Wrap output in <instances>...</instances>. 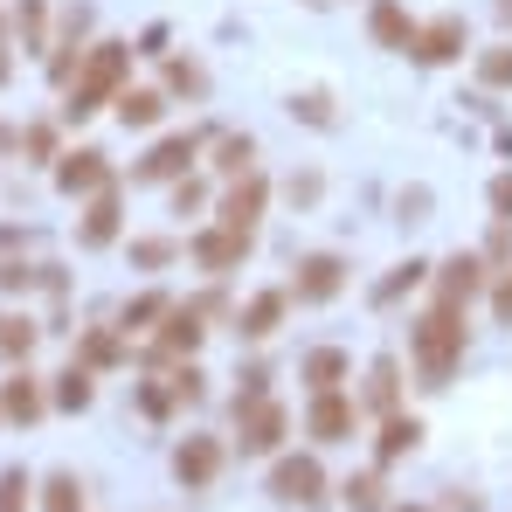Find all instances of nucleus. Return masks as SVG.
Wrapping results in <instances>:
<instances>
[{
	"label": "nucleus",
	"mask_w": 512,
	"mask_h": 512,
	"mask_svg": "<svg viewBox=\"0 0 512 512\" xmlns=\"http://www.w3.org/2000/svg\"><path fill=\"white\" fill-rule=\"evenodd\" d=\"M167 90L173 97H201V90H208V70H201L194 56H167Z\"/></svg>",
	"instance_id": "c756f323"
},
{
	"label": "nucleus",
	"mask_w": 512,
	"mask_h": 512,
	"mask_svg": "<svg viewBox=\"0 0 512 512\" xmlns=\"http://www.w3.org/2000/svg\"><path fill=\"white\" fill-rule=\"evenodd\" d=\"M77 360L104 374V367H125L132 353H125V333H118V326H90L84 340H77Z\"/></svg>",
	"instance_id": "5701e85b"
},
{
	"label": "nucleus",
	"mask_w": 512,
	"mask_h": 512,
	"mask_svg": "<svg viewBox=\"0 0 512 512\" xmlns=\"http://www.w3.org/2000/svg\"><path fill=\"white\" fill-rule=\"evenodd\" d=\"M291 118H305V125H319V132H326L340 111H333V97H326V90H305V97H291Z\"/></svg>",
	"instance_id": "72a5a7b5"
},
{
	"label": "nucleus",
	"mask_w": 512,
	"mask_h": 512,
	"mask_svg": "<svg viewBox=\"0 0 512 512\" xmlns=\"http://www.w3.org/2000/svg\"><path fill=\"white\" fill-rule=\"evenodd\" d=\"M284 436H291V409L270 402V388H256V395L243 388V395H236V450H243V457H270Z\"/></svg>",
	"instance_id": "7ed1b4c3"
},
{
	"label": "nucleus",
	"mask_w": 512,
	"mask_h": 512,
	"mask_svg": "<svg viewBox=\"0 0 512 512\" xmlns=\"http://www.w3.org/2000/svg\"><path fill=\"white\" fill-rule=\"evenodd\" d=\"M28 277H35L28 263H0V291H28Z\"/></svg>",
	"instance_id": "a18cd8bd"
},
{
	"label": "nucleus",
	"mask_w": 512,
	"mask_h": 512,
	"mask_svg": "<svg viewBox=\"0 0 512 512\" xmlns=\"http://www.w3.org/2000/svg\"><path fill=\"white\" fill-rule=\"evenodd\" d=\"M42 14H49L42 0H14V28H21V42H28V49H42Z\"/></svg>",
	"instance_id": "e433bc0d"
},
{
	"label": "nucleus",
	"mask_w": 512,
	"mask_h": 512,
	"mask_svg": "<svg viewBox=\"0 0 512 512\" xmlns=\"http://www.w3.org/2000/svg\"><path fill=\"white\" fill-rule=\"evenodd\" d=\"M0 423H7V416H0Z\"/></svg>",
	"instance_id": "864d4df0"
},
{
	"label": "nucleus",
	"mask_w": 512,
	"mask_h": 512,
	"mask_svg": "<svg viewBox=\"0 0 512 512\" xmlns=\"http://www.w3.org/2000/svg\"><path fill=\"white\" fill-rule=\"evenodd\" d=\"M270 499L319 512L326 499H333V478H326V464H319V457H277V471H270Z\"/></svg>",
	"instance_id": "20e7f679"
},
{
	"label": "nucleus",
	"mask_w": 512,
	"mask_h": 512,
	"mask_svg": "<svg viewBox=\"0 0 512 512\" xmlns=\"http://www.w3.org/2000/svg\"><path fill=\"white\" fill-rule=\"evenodd\" d=\"M506 256H512V222H499L492 243H485V263H506Z\"/></svg>",
	"instance_id": "c03bdc74"
},
{
	"label": "nucleus",
	"mask_w": 512,
	"mask_h": 512,
	"mask_svg": "<svg viewBox=\"0 0 512 512\" xmlns=\"http://www.w3.org/2000/svg\"><path fill=\"white\" fill-rule=\"evenodd\" d=\"M201 305H173L167 319H160V346H153V367H173V360H194V346H201Z\"/></svg>",
	"instance_id": "9b49d317"
},
{
	"label": "nucleus",
	"mask_w": 512,
	"mask_h": 512,
	"mask_svg": "<svg viewBox=\"0 0 512 512\" xmlns=\"http://www.w3.org/2000/svg\"><path fill=\"white\" fill-rule=\"evenodd\" d=\"M416 443H423V423L395 409V416H381V436H374V464H402Z\"/></svg>",
	"instance_id": "aec40b11"
},
{
	"label": "nucleus",
	"mask_w": 512,
	"mask_h": 512,
	"mask_svg": "<svg viewBox=\"0 0 512 512\" xmlns=\"http://www.w3.org/2000/svg\"><path fill=\"white\" fill-rule=\"evenodd\" d=\"M499 21H506V28H512V0H499Z\"/></svg>",
	"instance_id": "8fccbe9b"
},
{
	"label": "nucleus",
	"mask_w": 512,
	"mask_h": 512,
	"mask_svg": "<svg viewBox=\"0 0 512 512\" xmlns=\"http://www.w3.org/2000/svg\"><path fill=\"white\" fill-rule=\"evenodd\" d=\"M471 49V28H464V14H436L416 28V42H409V56L423 63V70H443V63H457Z\"/></svg>",
	"instance_id": "39448f33"
},
{
	"label": "nucleus",
	"mask_w": 512,
	"mask_h": 512,
	"mask_svg": "<svg viewBox=\"0 0 512 512\" xmlns=\"http://www.w3.org/2000/svg\"><path fill=\"white\" fill-rule=\"evenodd\" d=\"M492 319H499V326H512V270L499 277V291H492Z\"/></svg>",
	"instance_id": "37998d69"
},
{
	"label": "nucleus",
	"mask_w": 512,
	"mask_h": 512,
	"mask_svg": "<svg viewBox=\"0 0 512 512\" xmlns=\"http://www.w3.org/2000/svg\"><path fill=\"white\" fill-rule=\"evenodd\" d=\"M111 111H118V125H125V132H153V125L167 118V90H118V104H111Z\"/></svg>",
	"instance_id": "412c9836"
},
{
	"label": "nucleus",
	"mask_w": 512,
	"mask_h": 512,
	"mask_svg": "<svg viewBox=\"0 0 512 512\" xmlns=\"http://www.w3.org/2000/svg\"><path fill=\"white\" fill-rule=\"evenodd\" d=\"M201 201H208V187H201L194 173H180V180H173V215H194Z\"/></svg>",
	"instance_id": "ea45409f"
},
{
	"label": "nucleus",
	"mask_w": 512,
	"mask_h": 512,
	"mask_svg": "<svg viewBox=\"0 0 512 512\" xmlns=\"http://www.w3.org/2000/svg\"><path fill=\"white\" fill-rule=\"evenodd\" d=\"M485 201H492V222H512V173H499V180L485 187Z\"/></svg>",
	"instance_id": "79ce46f5"
},
{
	"label": "nucleus",
	"mask_w": 512,
	"mask_h": 512,
	"mask_svg": "<svg viewBox=\"0 0 512 512\" xmlns=\"http://www.w3.org/2000/svg\"><path fill=\"white\" fill-rule=\"evenodd\" d=\"M478 84L485 90H512V42H499V49L478 56Z\"/></svg>",
	"instance_id": "2f4dec72"
},
{
	"label": "nucleus",
	"mask_w": 512,
	"mask_h": 512,
	"mask_svg": "<svg viewBox=\"0 0 512 512\" xmlns=\"http://www.w3.org/2000/svg\"><path fill=\"white\" fill-rule=\"evenodd\" d=\"M42 409H49L42 381H35L28 367H14V374L0 381V416H7V423H42Z\"/></svg>",
	"instance_id": "4468645a"
},
{
	"label": "nucleus",
	"mask_w": 512,
	"mask_h": 512,
	"mask_svg": "<svg viewBox=\"0 0 512 512\" xmlns=\"http://www.w3.org/2000/svg\"><path fill=\"white\" fill-rule=\"evenodd\" d=\"M250 243H256V236H236V229H222V222H215V229H201V236L187 243V256H194L208 277H229V270H243Z\"/></svg>",
	"instance_id": "9d476101"
},
{
	"label": "nucleus",
	"mask_w": 512,
	"mask_h": 512,
	"mask_svg": "<svg viewBox=\"0 0 512 512\" xmlns=\"http://www.w3.org/2000/svg\"><path fill=\"white\" fill-rule=\"evenodd\" d=\"M173 395H180V409H194V402H201V395H208V374H201V367H194V360H187V367H180V360H173Z\"/></svg>",
	"instance_id": "f704fd0d"
},
{
	"label": "nucleus",
	"mask_w": 512,
	"mask_h": 512,
	"mask_svg": "<svg viewBox=\"0 0 512 512\" xmlns=\"http://www.w3.org/2000/svg\"><path fill=\"white\" fill-rule=\"evenodd\" d=\"M409 353H416L423 388H450V374L464 360V312L457 305H429L416 319V333H409Z\"/></svg>",
	"instance_id": "f257e3e1"
},
{
	"label": "nucleus",
	"mask_w": 512,
	"mask_h": 512,
	"mask_svg": "<svg viewBox=\"0 0 512 512\" xmlns=\"http://www.w3.org/2000/svg\"><path fill=\"white\" fill-rule=\"evenodd\" d=\"M360 423V402L346 395V388H326V395H312V409H305V436L312 443H346Z\"/></svg>",
	"instance_id": "1a4fd4ad"
},
{
	"label": "nucleus",
	"mask_w": 512,
	"mask_h": 512,
	"mask_svg": "<svg viewBox=\"0 0 512 512\" xmlns=\"http://www.w3.org/2000/svg\"><path fill=\"white\" fill-rule=\"evenodd\" d=\"M167 312H173L167 291H139V298L118 312V333H146V326H153V319H167Z\"/></svg>",
	"instance_id": "bb28decb"
},
{
	"label": "nucleus",
	"mask_w": 512,
	"mask_h": 512,
	"mask_svg": "<svg viewBox=\"0 0 512 512\" xmlns=\"http://www.w3.org/2000/svg\"><path fill=\"white\" fill-rule=\"evenodd\" d=\"M35 340H42V326H35V319H0V360H7V367H28Z\"/></svg>",
	"instance_id": "a878e982"
},
{
	"label": "nucleus",
	"mask_w": 512,
	"mask_h": 512,
	"mask_svg": "<svg viewBox=\"0 0 512 512\" xmlns=\"http://www.w3.org/2000/svg\"><path fill=\"white\" fill-rule=\"evenodd\" d=\"M139 409H146L153 423H167L173 409H180V395H173V381H139Z\"/></svg>",
	"instance_id": "473e14b6"
},
{
	"label": "nucleus",
	"mask_w": 512,
	"mask_h": 512,
	"mask_svg": "<svg viewBox=\"0 0 512 512\" xmlns=\"http://www.w3.org/2000/svg\"><path fill=\"white\" fill-rule=\"evenodd\" d=\"M367 35H374V49H402V56H409L416 21H409V7H402V0H374V7H367Z\"/></svg>",
	"instance_id": "f3484780"
},
{
	"label": "nucleus",
	"mask_w": 512,
	"mask_h": 512,
	"mask_svg": "<svg viewBox=\"0 0 512 512\" xmlns=\"http://www.w3.org/2000/svg\"><path fill=\"white\" fill-rule=\"evenodd\" d=\"M381 492H388V485H381L374 471H360V478H346V485H340V499L353 512H388V499H381Z\"/></svg>",
	"instance_id": "c85d7f7f"
},
{
	"label": "nucleus",
	"mask_w": 512,
	"mask_h": 512,
	"mask_svg": "<svg viewBox=\"0 0 512 512\" xmlns=\"http://www.w3.org/2000/svg\"><path fill=\"white\" fill-rule=\"evenodd\" d=\"M423 208H429V194H423V187H409V194H402V222H423Z\"/></svg>",
	"instance_id": "49530a36"
},
{
	"label": "nucleus",
	"mask_w": 512,
	"mask_h": 512,
	"mask_svg": "<svg viewBox=\"0 0 512 512\" xmlns=\"http://www.w3.org/2000/svg\"><path fill=\"white\" fill-rule=\"evenodd\" d=\"M21 153H28V160H63V153H56V125H28V132H21Z\"/></svg>",
	"instance_id": "58836bf2"
},
{
	"label": "nucleus",
	"mask_w": 512,
	"mask_h": 512,
	"mask_svg": "<svg viewBox=\"0 0 512 512\" xmlns=\"http://www.w3.org/2000/svg\"><path fill=\"white\" fill-rule=\"evenodd\" d=\"M77 70H84V49H77V42H63V56H49V77H56V84H70Z\"/></svg>",
	"instance_id": "a19ab883"
},
{
	"label": "nucleus",
	"mask_w": 512,
	"mask_h": 512,
	"mask_svg": "<svg viewBox=\"0 0 512 512\" xmlns=\"http://www.w3.org/2000/svg\"><path fill=\"white\" fill-rule=\"evenodd\" d=\"M429 270H436V263H423V256H409V263H395V270H388V277L374 284V312H388V305H402V298H409V291L423 284Z\"/></svg>",
	"instance_id": "393cba45"
},
{
	"label": "nucleus",
	"mask_w": 512,
	"mask_h": 512,
	"mask_svg": "<svg viewBox=\"0 0 512 512\" xmlns=\"http://www.w3.org/2000/svg\"><path fill=\"white\" fill-rule=\"evenodd\" d=\"M263 208H270V180L263 173H236L229 180V194H222V229H236V236H256V222H263Z\"/></svg>",
	"instance_id": "0eeeda50"
},
{
	"label": "nucleus",
	"mask_w": 512,
	"mask_h": 512,
	"mask_svg": "<svg viewBox=\"0 0 512 512\" xmlns=\"http://www.w3.org/2000/svg\"><path fill=\"white\" fill-rule=\"evenodd\" d=\"M367 409L374 416H395L402 409V360H374L367 367Z\"/></svg>",
	"instance_id": "b1692460"
},
{
	"label": "nucleus",
	"mask_w": 512,
	"mask_h": 512,
	"mask_svg": "<svg viewBox=\"0 0 512 512\" xmlns=\"http://www.w3.org/2000/svg\"><path fill=\"white\" fill-rule=\"evenodd\" d=\"M139 56H167V28H146L139 35Z\"/></svg>",
	"instance_id": "de8ad7c7"
},
{
	"label": "nucleus",
	"mask_w": 512,
	"mask_h": 512,
	"mask_svg": "<svg viewBox=\"0 0 512 512\" xmlns=\"http://www.w3.org/2000/svg\"><path fill=\"white\" fill-rule=\"evenodd\" d=\"M90 402H97V367L70 360V367L56 374V388H49V409H63V416H84Z\"/></svg>",
	"instance_id": "6ab92c4d"
},
{
	"label": "nucleus",
	"mask_w": 512,
	"mask_h": 512,
	"mask_svg": "<svg viewBox=\"0 0 512 512\" xmlns=\"http://www.w3.org/2000/svg\"><path fill=\"white\" fill-rule=\"evenodd\" d=\"M132 42H97L84 56V70H77V90H70V104H63V118L70 125H84L90 111H104V104H118V90H125V70H132Z\"/></svg>",
	"instance_id": "f03ea898"
},
{
	"label": "nucleus",
	"mask_w": 512,
	"mask_h": 512,
	"mask_svg": "<svg viewBox=\"0 0 512 512\" xmlns=\"http://www.w3.org/2000/svg\"><path fill=\"white\" fill-rule=\"evenodd\" d=\"M284 291H291L298 305H333V298L346 291V263H340L333 250H312V256H298V277H291Z\"/></svg>",
	"instance_id": "423d86ee"
},
{
	"label": "nucleus",
	"mask_w": 512,
	"mask_h": 512,
	"mask_svg": "<svg viewBox=\"0 0 512 512\" xmlns=\"http://www.w3.org/2000/svg\"><path fill=\"white\" fill-rule=\"evenodd\" d=\"M250 167H256V139H250V132L215 139V173H222V180H236V173H250Z\"/></svg>",
	"instance_id": "cd10ccee"
},
{
	"label": "nucleus",
	"mask_w": 512,
	"mask_h": 512,
	"mask_svg": "<svg viewBox=\"0 0 512 512\" xmlns=\"http://www.w3.org/2000/svg\"><path fill=\"white\" fill-rule=\"evenodd\" d=\"M395 512H429V506H395Z\"/></svg>",
	"instance_id": "3c124183"
},
{
	"label": "nucleus",
	"mask_w": 512,
	"mask_h": 512,
	"mask_svg": "<svg viewBox=\"0 0 512 512\" xmlns=\"http://www.w3.org/2000/svg\"><path fill=\"white\" fill-rule=\"evenodd\" d=\"M28 471H0V512H28Z\"/></svg>",
	"instance_id": "4c0bfd02"
},
{
	"label": "nucleus",
	"mask_w": 512,
	"mask_h": 512,
	"mask_svg": "<svg viewBox=\"0 0 512 512\" xmlns=\"http://www.w3.org/2000/svg\"><path fill=\"white\" fill-rule=\"evenodd\" d=\"M222 457H229V450H222L215 436H180V443H173V478H180L187 492H208V485L222 478Z\"/></svg>",
	"instance_id": "6e6552de"
},
{
	"label": "nucleus",
	"mask_w": 512,
	"mask_h": 512,
	"mask_svg": "<svg viewBox=\"0 0 512 512\" xmlns=\"http://www.w3.org/2000/svg\"><path fill=\"white\" fill-rule=\"evenodd\" d=\"M478 284H485V256H450V263H436V270H429L436 305H457V312L478 298Z\"/></svg>",
	"instance_id": "f8f14e48"
},
{
	"label": "nucleus",
	"mask_w": 512,
	"mask_h": 512,
	"mask_svg": "<svg viewBox=\"0 0 512 512\" xmlns=\"http://www.w3.org/2000/svg\"><path fill=\"white\" fill-rule=\"evenodd\" d=\"M298 374H305V388H312V395H326V388H340L346 374H353V360H346L340 346H312Z\"/></svg>",
	"instance_id": "4be33fe9"
},
{
	"label": "nucleus",
	"mask_w": 512,
	"mask_h": 512,
	"mask_svg": "<svg viewBox=\"0 0 512 512\" xmlns=\"http://www.w3.org/2000/svg\"><path fill=\"white\" fill-rule=\"evenodd\" d=\"M291 201H319V173H298L291 180Z\"/></svg>",
	"instance_id": "09e8293b"
},
{
	"label": "nucleus",
	"mask_w": 512,
	"mask_h": 512,
	"mask_svg": "<svg viewBox=\"0 0 512 512\" xmlns=\"http://www.w3.org/2000/svg\"><path fill=\"white\" fill-rule=\"evenodd\" d=\"M194 153H201V139H194V132H173V139H160V146L139 160L132 180H180V173L194 167Z\"/></svg>",
	"instance_id": "ddd939ff"
},
{
	"label": "nucleus",
	"mask_w": 512,
	"mask_h": 512,
	"mask_svg": "<svg viewBox=\"0 0 512 512\" xmlns=\"http://www.w3.org/2000/svg\"><path fill=\"white\" fill-rule=\"evenodd\" d=\"M42 512H84V485H77L70 471H56V478L42 485Z\"/></svg>",
	"instance_id": "7c9ffc66"
},
{
	"label": "nucleus",
	"mask_w": 512,
	"mask_h": 512,
	"mask_svg": "<svg viewBox=\"0 0 512 512\" xmlns=\"http://www.w3.org/2000/svg\"><path fill=\"white\" fill-rule=\"evenodd\" d=\"M173 256H180V243H167V236H139V243H132V263H139V270H160Z\"/></svg>",
	"instance_id": "c9c22d12"
},
{
	"label": "nucleus",
	"mask_w": 512,
	"mask_h": 512,
	"mask_svg": "<svg viewBox=\"0 0 512 512\" xmlns=\"http://www.w3.org/2000/svg\"><path fill=\"white\" fill-rule=\"evenodd\" d=\"M284 312H291V291H256L250 305L236 312V333H243V340H270V333L284 326Z\"/></svg>",
	"instance_id": "a211bd4d"
},
{
	"label": "nucleus",
	"mask_w": 512,
	"mask_h": 512,
	"mask_svg": "<svg viewBox=\"0 0 512 512\" xmlns=\"http://www.w3.org/2000/svg\"><path fill=\"white\" fill-rule=\"evenodd\" d=\"M77 243L84 250H111L118 243V187H97L84 208V222H77Z\"/></svg>",
	"instance_id": "dca6fc26"
},
{
	"label": "nucleus",
	"mask_w": 512,
	"mask_h": 512,
	"mask_svg": "<svg viewBox=\"0 0 512 512\" xmlns=\"http://www.w3.org/2000/svg\"><path fill=\"white\" fill-rule=\"evenodd\" d=\"M56 187H63V194H97V187H111V167H104V153H97V146H77V153H63V160H56Z\"/></svg>",
	"instance_id": "2eb2a0df"
},
{
	"label": "nucleus",
	"mask_w": 512,
	"mask_h": 512,
	"mask_svg": "<svg viewBox=\"0 0 512 512\" xmlns=\"http://www.w3.org/2000/svg\"><path fill=\"white\" fill-rule=\"evenodd\" d=\"M312 7H326V0H312Z\"/></svg>",
	"instance_id": "603ef678"
}]
</instances>
